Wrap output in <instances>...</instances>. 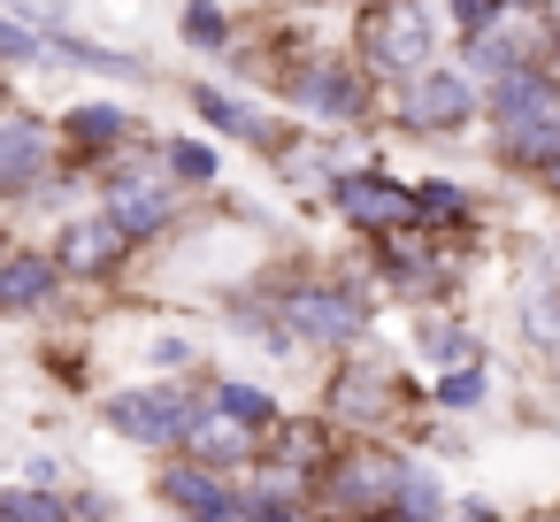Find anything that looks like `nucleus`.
I'll use <instances>...</instances> for the list:
<instances>
[{"mask_svg":"<svg viewBox=\"0 0 560 522\" xmlns=\"http://www.w3.org/2000/svg\"><path fill=\"white\" fill-rule=\"evenodd\" d=\"M208 407L215 415H231V422H246L261 445H269V430H277V399L261 392V384H238V376H215L208 384Z\"/></svg>","mask_w":560,"mask_h":522,"instance_id":"obj_15","label":"nucleus"},{"mask_svg":"<svg viewBox=\"0 0 560 522\" xmlns=\"http://www.w3.org/2000/svg\"><path fill=\"white\" fill-rule=\"evenodd\" d=\"M55 55H62V62H78V70H101V78H139V62H131V55H108V47H78V39H55Z\"/></svg>","mask_w":560,"mask_h":522,"instance_id":"obj_22","label":"nucleus"},{"mask_svg":"<svg viewBox=\"0 0 560 522\" xmlns=\"http://www.w3.org/2000/svg\"><path fill=\"white\" fill-rule=\"evenodd\" d=\"M361 55L384 70V78H430V9L415 0H384V9L361 24Z\"/></svg>","mask_w":560,"mask_h":522,"instance_id":"obj_4","label":"nucleus"},{"mask_svg":"<svg viewBox=\"0 0 560 522\" xmlns=\"http://www.w3.org/2000/svg\"><path fill=\"white\" fill-rule=\"evenodd\" d=\"M384 522H415V514H384Z\"/></svg>","mask_w":560,"mask_h":522,"instance_id":"obj_31","label":"nucleus"},{"mask_svg":"<svg viewBox=\"0 0 560 522\" xmlns=\"http://www.w3.org/2000/svg\"><path fill=\"white\" fill-rule=\"evenodd\" d=\"M292 101L307 108V116H330V124H346V116H361V85L338 70V62H307L300 78H292Z\"/></svg>","mask_w":560,"mask_h":522,"instance_id":"obj_14","label":"nucleus"},{"mask_svg":"<svg viewBox=\"0 0 560 522\" xmlns=\"http://www.w3.org/2000/svg\"><path fill=\"white\" fill-rule=\"evenodd\" d=\"M55 292H62L55 254H9V269H0V308L9 315H39V308H55Z\"/></svg>","mask_w":560,"mask_h":522,"instance_id":"obj_11","label":"nucleus"},{"mask_svg":"<svg viewBox=\"0 0 560 522\" xmlns=\"http://www.w3.org/2000/svg\"><path fill=\"white\" fill-rule=\"evenodd\" d=\"M399 514H415V522H445V484H438V468L415 461V476H407V491H399Z\"/></svg>","mask_w":560,"mask_h":522,"instance_id":"obj_18","label":"nucleus"},{"mask_svg":"<svg viewBox=\"0 0 560 522\" xmlns=\"http://www.w3.org/2000/svg\"><path fill=\"white\" fill-rule=\"evenodd\" d=\"M483 392H491V369H483V361H476V369H453V376H438V384H430V399H438V407H476Z\"/></svg>","mask_w":560,"mask_h":522,"instance_id":"obj_20","label":"nucleus"},{"mask_svg":"<svg viewBox=\"0 0 560 522\" xmlns=\"http://www.w3.org/2000/svg\"><path fill=\"white\" fill-rule=\"evenodd\" d=\"M415 346H422V361L445 369V376H453V369H476V338H468L453 315H422V323H415Z\"/></svg>","mask_w":560,"mask_h":522,"instance_id":"obj_16","label":"nucleus"},{"mask_svg":"<svg viewBox=\"0 0 560 522\" xmlns=\"http://www.w3.org/2000/svg\"><path fill=\"white\" fill-rule=\"evenodd\" d=\"M200 422H208V399L192 384H131L108 399V430L131 445H192Z\"/></svg>","mask_w":560,"mask_h":522,"instance_id":"obj_3","label":"nucleus"},{"mask_svg":"<svg viewBox=\"0 0 560 522\" xmlns=\"http://www.w3.org/2000/svg\"><path fill=\"white\" fill-rule=\"evenodd\" d=\"M0 47H9V62H32V32L9 16V24H0Z\"/></svg>","mask_w":560,"mask_h":522,"instance_id":"obj_28","label":"nucleus"},{"mask_svg":"<svg viewBox=\"0 0 560 522\" xmlns=\"http://www.w3.org/2000/svg\"><path fill=\"white\" fill-rule=\"evenodd\" d=\"M415 208H422V223H468V193L445 185V177H430V185L415 193Z\"/></svg>","mask_w":560,"mask_h":522,"instance_id":"obj_19","label":"nucleus"},{"mask_svg":"<svg viewBox=\"0 0 560 522\" xmlns=\"http://www.w3.org/2000/svg\"><path fill=\"white\" fill-rule=\"evenodd\" d=\"M330 193H338V216H346L353 231H376V239H392V231L422 223L415 193H399V185H392V177H376V170H346Z\"/></svg>","mask_w":560,"mask_h":522,"instance_id":"obj_6","label":"nucleus"},{"mask_svg":"<svg viewBox=\"0 0 560 522\" xmlns=\"http://www.w3.org/2000/svg\"><path fill=\"white\" fill-rule=\"evenodd\" d=\"M185 453H192V461H208V468H223V476H231V468H246V476L261 468V438H254L246 422L215 415V407H208V422L192 430V445H185Z\"/></svg>","mask_w":560,"mask_h":522,"instance_id":"obj_13","label":"nucleus"},{"mask_svg":"<svg viewBox=\"0 0 560 522\" xmlns=\"http://www.w3.org/2000/svg\"><path fill=\"white\" fill-rule=\"evenodd\" d=\"M522 330L560 361V292H529V308H522Z\"/></svg>","mask_w":560,"mask_h":522,"instance_id":"obj_21","label":"nucleus"},{"mask_svg":"<svg viewBox=\"0 0 560 522\" xmlns=\"http://www.w3.org/2000/svg\"><path fill=\"white\" fill-rule=\"evenodd\" d=\"M476 116V93H468V78H453V70H430L415 93H407V124L415 131H460Z\"/></svg>","mask_w":560,"mask_h":522,"instance_id":"obj_10","label":"nucleus"},{"mask_svg":"<svg viewBox=\"0 0 560 522\" xmlns=\"http://www.w3.org/2000/svg\"><path fill=\"white\" fill-rule=\"evenodd\" d=\"M124 223L116 216H93V223H62V239H55V262H62V277H101V269H116L124 262Z\"/></svg>","mask_w":560,"mask_h":522,"instance_id":"obj_9","label":"nucleus"},{"mask_svg":"<svg viewBox=\"0 0 560 522\" xmlns=\"http://www.w3.org/2000/svg\"><path fill=\"white\" fill-rule=\"evenodd\" d=\"M108 216H116V223H124V239L139 246V239L170 231V216H177V193H170L162 177H116V185H108Z\"/></svg>","mask_w":560,"mask_h":522,"instance_id":"obj_8","label":"nucleus"},{"mask_svg":"<svg viewBox=\"0 0 560 522\" xmlns=\"http://www.w3.org/2000/svg\"><path fill=\"white\" fill-rule=\"evenodd\" d=\"M47 124H32V116H9L0 124V185L9 193H32L39 177H47Z\"/></svg>","mask_w":560,"mask_h":522,"instance_id":"obj_12","label":"nucleus"},{"mask_svg":"<svg viewBox=\"0 0 560 522\" xmlns=\"http://www.w3.org/2000/svg\"><path fill=\"white\" fill-rule=\"evenodd\" d=\"M154 361H162V369H192V346H185V338H162Z\"/></svg>","mask_w":560,"mask_h":522,"instance_id":"obj_29","label":"nucleus"},{"mask_svg":"<svg viewBox=\"0 0 560 522\" xmlns=\"http://www.w3.org/2000/svg\"><path fill=\"white\" fill-rule=\"evenodd\" d=\"M499 9H506V0H460V24L483 39V24H499Z\"/></svg>","mask_w":560,"mask_h":522,"instance_id":"obj_27","label":"nucleus"},{"mask_svg":"<svg viewBox=\"0 0 560 522\" xmlns=\"http://www.w3.org/2000/svg\"><path fill=\"white\" fill-rule=\"evenodd\" d=\"M170 170H177V177H192V185H208V177H215V154H208V147H192V139H177V147H170Z\"/></svg>","mask_w":560,"mask_h":522,"instance_id":"obj_25","label":"nucleus"},{"mask_svg":"<svg viewBox=\"0 0 560 522\" xmlns=\"http://www.w3.org/2000/svg\"><path fill=\"white\" fill-rule=\"evenodd\" d=\"M491 124H499V147L529 170H560V93L552 78L537 70H514L506 85H491Z\"/></svg>","mask_w":560,"mask_h":522,"instance_id":"obj_1","label":"nucleus"},{"mask_svg":"<svg viewBox=\"0 0 560 522\" xmlns=\"http://www.w3.org/2000/svg\"><path fill=\"white\" fill-rule=\"evenodd\" d=\"M70 131H78L85 147H108V139H124V131H131V116H124V108H78V116H70Z\"/></svg>","mask_w":560,"mask_h":522,"instance_id":"obj_23","label":"nucleus"},{"mask_svg":"<svg viewBox=\"0 0 560 522\" xmlns=\"http://www.w3.org/2000/svg\"><path fill=\"white\" fill-rule=\"evenodd\" d=\"M154 491H162V507L170 514H185V522H238L246 514V499H238V484L223 476V468H208V461H170L162 476H154Z\"/></svg>","mask_w":560,"mask_h":522,"instance_id":"obj_5","label":"nucleus"},{"mask_svg":"<svg viewBox=\"0 0 560 522\" xmlns=\"http://www.w3.org/2000/svg\"><path fill=\"white\" fill-rule=\"evenodd\" d=\"M315 9H323V0H315Z\"/></svg>","mask_w":560,"mask_h":522,"instance_id":"obj_32","label":"nucleus"},{"mask_svg":"<svg viewBox=\"0 0 560 522\" xmlns=\"http://www.w3.org/2000/svg\"><path fill=\"white\" fill-rule=\"evenodd\" d=\"M392 392H399V376H392L384 361H346V369L330 376V422H346V430H369V422H384Z\"/></svg>","mask_w":560,"mask_h":522,"instance_id":"obj_7","label":"nucleus"},{"mask_svg":"<svg viewBox=\"0 0 560 522\" xmlns=\"http://www.w3.org/2000/svg\"><path fill=\"white\" fill-rule=\"evenodd\" d=\"M192 108H200L215 131H231V139H269V124H261L254 108H238V101H223V93H208V85L192 93Z\"/></svg>","mask_w":560,"mask_h":522,"instance_id":"obj_17","label":"nucleus"},{"mask_svg":"<svg viewBox=\"0 0 560 522\" xmlns=\"http://www.w3.org/2000/svg\"><path fill=\"white\" fill-rule=\"evenodd\" d=\"M468 70L491 78V85H506V78H514V47H506V39H476V47H468Z\"/></svg>","mask_w":560,"mask_h":522,"instance_id":"obj_24","label":"nucleus"},{"mask_svg":"<svg viewBox=\"0 0 560 522\" xmlns=\"http://www.w3.org/2000/svg\"><path fill=\"white\" fill-rule=\"evenodd\" d=\"M185 32H192L200 47H223V16L208 9V0H200V9H185Z\"/></svg>","mask_w":560,"mask_h":522,"instance_id":"obj_26","label":"nucleus"},{"mask_svg":"<svg viewBox=\"0 0 560 522\" xmlns=\"http://www.w3.org/2000/svg\"><path fill=\"white\" fill-rule=\"evenodd\" d=\"M277 323L292 346H353L369 330V292L361 285H284L277 292Z\"/></svg>","mask_w":560,"mask_h":522,"instance_id":"obj_2","label":"nucleus"},{"mask_svg":"<svg viewBox=\"0 0 560 522\" xmlns=\"http://www.w3.org/2000/svg\"><path fill=\"white\" fill-rule=\"evenodd\" d=\"M552 55H560V24H552Z\"/></svg>","mask_w":560,"mask_h":522,"instance_id":"obj_30","label":"nucleus"}]
</instances>
